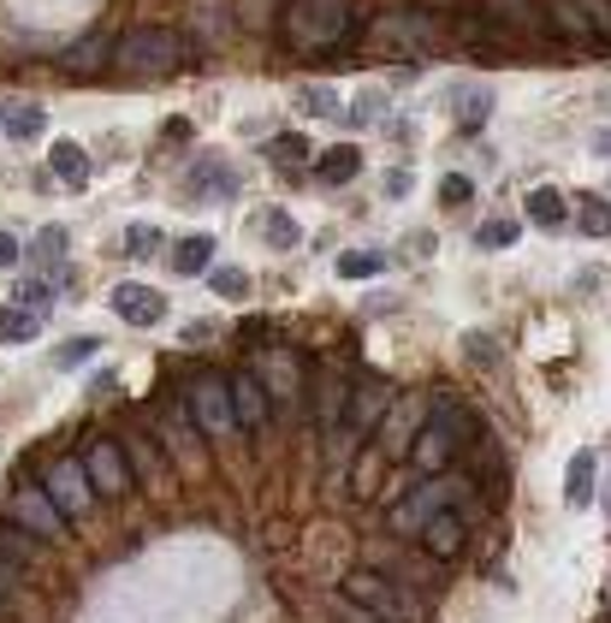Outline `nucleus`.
Returning <instances> with one entry per match:
<instances>
[{"label": "nucleus", "instance_id": "f257e3e1", "mask_svg": "<svg viewBox=\"0 0 611 623\" xmlns=\"http://www.w3.org/2000/svg\"><path fill=\"white\" fill-rule=\"evenodd\" d=\"M469 440H475V415H469L458 398H433L422 434H415V445H410V463H415L422 475H445L451 458H458Z\"/></svg>", "mask_w": 611, "mask_h": 623}, {"label": "nucleus", "instance_id": "f03ea898", "mask_svg": "<svg viewBox=\"0 0 611 623\" xmlns=\"http://www.w3.org/2000/svg\"><path fill=\"white\" fill-rule=\"evenodd\" d=\"M279 37H286L297 54L339 48L344 37H351V0H286V12H279Z\"/></svg>", "mask_w": 611, "mask_h": 623}, {"label": "nucleus", "instance_id": "7ed1b4c3", "mask_svg": "<svg viewBox=\"0 0 611 623\" xmlns=\"http://www.w3.org/2000/svg\"><path fill=\"white\" fill-rule=\"evenodd\" d=\"M184 60H190V42L172 24H137L113 48V66L131 72V78H167V72H179Z\"/></svg>", "mask_w": 611, "mask_h": 623}, {"label": "nucleus", "instance_id": "20e7f679", "mask_svg": "<svg viewBox=\"0 0 611 623\" xmlns=\"http://www.w3.org/2000/svg\"><path fill=\"white\" fill-rule=\"evenodd\" d=\"M445 505H469V481H463V475H428L422 488L404 499V505H392V534H410V541H422V529H428Z\"/></svg>", "mask_w": 611, "mask_h": 623}, {"label": "nucleus", "instance_id": "39448f33", "mask_svg": "<svg viewBox=\"0 0 611 623\" xmlns=\"http://www.w3.org/2000/svg\"><path fill=\"white\" fill-rule=\"evenodd\" d=\"M190 415L208 440H226L238 428V410H232V374H197L190 380Z\"/></svg>", "mask_w": 611, "mask_h": 623}, {"label": "nucleus", "instance_id": "423d86ee", "mask_svg": "<svg viewBox=\"0 0 611 623\" xmlns=\"http://www.w3.org/2000/svg\"><path fill=\"white\" fill-rule=\"evenodd\" d=\"M369 37L387 48V54H428L433 42H440V19H428L422 7H410V12H387Z\"/></svg>", "mask_w": 611, "mask_h": 623}, {"label": "nucleus", "instance_id": "0eeeda50", "mask_svg": "<svg viewBox=\"0 0 611 623\" xmlns=\"http://www.w3.org/2000/svg\"><path fill=\"white\" fill-rule=\"evenodd\" d=\"M339 594L351 600V605H362L369 617H387V623H404V594L380 576V570H344L339 576Z\"/></svg>", "mask_w": 611, "mask_h": 623}, {"label": "nucleus", "instance_id": "6e6552de", "mask_svg": "<svg viewBox=\"0 0 611 623\" xmlns=\"http://www.w3.org/2000/svg\"><path fill=\"white\" fill-rule=\"evenodd\" d=\"M398 404V386L387 374H362L351 386V404H344V428H357V434H369V428L387 422V410Z\"/></svg>", "mask_w": 611, "mask_h": 623}, {"label": "nucleus", "instance_id": "1a4fd4ad", "mask_svg": "<svg viewBox=\"0 0 611 623\" xmlns=\"http://www.w3.org/2000/svg\"><path fill=\"white\" fill-rule=\"evenodd\" d=\"M83 470H90V488H96L101 499H126V493H131V458H126V445L90 440V452H83Z\"/></svg>", "mask_w": 611, "mask_h": 623}, {"label": "nucleus", "instance_id": "9d476101", "mask_svg": "<svg viewBox=\"0 0 611 623\" xmlns=\"http://www.w3.org/2000/svg\"><path fill=\"white\" fill-rule=\"evenodd\" d=\"M42 488L54 493V505L66 511V516H90V505H96V488H90V470H83V458H60L54 470L42 475Z\"/></svg>", "mask_w": 611, "mask_h": 623}, {"label": "nucleus", "instance_id": "9b49d317", "mask_svg": "<svg viewBox=\"0 0 611 623\" xmlns=\"http://www.w3.org/2000/svg\"><path fill=\"white\" fill-rule=\"evenodd\" d=\"M12 523L30 529L37 541H60V534H66V511L54 505V493H48V488H19V493H12Z\"/></svg>", "mask_w": 611, "mask_h": 623}, {"label": "nucleus", "instance_id": "f8f14e48", "mask_svg": "<svg viewBox=\"0 0 611 623\" xmlns=\"http://www.w3.org/2000/svg\"><path fill=\"white\" fill-rule=\"evenodd\" d=\"M422 398H398V404L387 410V422H380V452L387 458H410V445H415V434H422Z\"/></svg>", "mask_w": 611, "mask_h": 623}, {"label": "nucleus", "instance_id": "ddd939ff", "mask_svg": "<svg viewBox=\"0 0 611 623\" xmlns=\"http://www.w3.org/2000/svg\"><path fill=\"white\" fill-rule=\"evenodd\" d=\"M113 315L131 326H154L167 315V298L154 285H113Z\"/></svg>", "mask_w": 611, "mask_h": 623}, {"label": "nucleus", "instance_id": "4468645a", "mask_svg": "<svg viewBox=\"0 0 611 623\" xmlns=\"http://www.w3.org/2000/svg\"><path fill=\"white\" fill-rule=\"evenodd\" d=\"M463 541H469V505H445V511L422 529V546L433 552V559H451Z\"/></svg>", "mask_w": 611, "mask_h": 623}, {"label": "nucleus", "instance_id": "2eb2a0df", "mask_svg": "<svg viewBox=\"0 0 611 623\" xmlns=\"http://www.w3.org/2000/svg\"><path fill=\"white\" fill-rule=\"evenodd\" d=\"M232 190H238V172L226 161H197V167H190V179H184L190 202H220V197H232Z\"/></svg>", "mask_w": 611, "mask_h": 623}, {"label": "nucleus", "instance_id": "dca6fc26", "mask_svg": "<svg viewBox=\"0 0 611 623\" xmlns=\"http://www.w3.org/2000/svg\"><path fill=\"white\" fill-rule=\"evenodd\" d=\"M232 410H238V428L243 434H256V428H268V392H261L256 374H232Z\"/></svg>", "mask_w": 611, "mask_h": 623}, {"label": "nucleus", "instance_id": "f3484780", "mask_svg": "<svg viewBox=\"0 0 611 623\" xmlns=\"http://www.w3.org/2000/svg\"><path fill=\"white\" fill-rule=\"evenodd\" d=\"M113 48H119V42H108V37H83V42H72V48L60 54V66H66L72 78H96V72H108V66H113Z\"/></svg>", "mask_w": 611, "mask_h": 623}, {"label": "nucleus", "instance_id": "a211bd4d", "mask_svg": "<svg viewBox=\"0 0 611 623\" xmlns=\"http://www.w3.org/2000/svg\"><path fill=\"white\" fill-rule=\"evenodd\" d=\"M451 113H458V131H481L487 119H493V90H487V83H463V90L451 96Z\"/></svg>", "mask_w": 611, "mask_h": 623}, {"label": "nucleus", "instance_id": "6ab92c4d", "mask_svg": "<svg viewBox=\"0 0 611 623\" xmlns=\"http://www.w3.org/2000/svg\"><path fill=\"white\" fill-rule=\"evenodd\" d=\"M0 125H7V137H19V143H37V137L48 131V108L42 101H7Z\"/></svg>", "mask_w": 611, "mask_h": 623}, {"label": "nucleus", "instance_id": "aec40b11", "mask_svg": "<svg viewBox=\"0 0 611 623\" xmlns=\"http://www.w3.org/2000/svg\"><path fill=\"white\" fill-rule=\"evenodd\" d=\"M540 12H547V24L558 30V37H570V42H600V37H593V24L582 19V7H575V0H540Z\"/></svg>", "mask_w": 611, "mask_h": 623}, {"label": "nucleus", "instance_id": "412c9836", "mask_svg": "<svg viewBox=\"0 0 611 623\" xmlns=\"http://www.w3.org/2000/svg\"><path fill=\"white\" fill-rule=\"evenodd\" d=\"M522 208H529V220H534V227H564V220H570V197H564L558 184H534Z\"/></svg>", "mask_w": 611, "mask_h": 623}, {"label": "nucleus", "instance_id": "4be33fe9", "mask_svg": "<svg viewBox=\"0 0 611 623\" xmlns=\"http://www.w3.org/2000/svg\"><path fill=\"white\" fill-rule=\"evenodd\" d=\"M357 172H362V149H357V143H333V149L315 161V179H321V184H351Z\"/></svg>", "mask_w": 611, "mask_h": 623}, {"label": "nucleus", "instance_id": "5701e85b", "mask_svg": "<svg viewBox=\"0 0 611 623\" xmlns=\"http://www.w3.org/2000/svg\"><path fill=\"white\" fill-rule=\"evenodd\" d=\"M593 470H600V458H593V452H575L570 458V470H564V505L570 511L593 505Z\"/></svg>", "mask_w": 611, "mask_h": 623}, {"label": "nucleus", "instance_id": "b1692460", "mask_svg": "<svg viewBox=\"0 0 611 623\" xmlns=\"http://www.w3.org/2000/svg\"><path fill=\"white\" fill-rule=\"evenodd\" d=\"M48 172L66 184H90V149L83 143H54L48 149Z\"/></svg>", "mask_w": 611, "mask_h": 623}, {"label": "nucleus", "instance_id": "393cba45", "mask_svg": "<svg viewBox=\"0 0 611 623\" xmlns=\"http://www.w3.org/2000/svg\"><path fill=\"white\" fill-rule=\"evenodd\" d=\"M172 268H179V273H208V268H214V238H208V232L179 238V244H172Z\"/></svg>", "mask_w": 611, "mask_h": 623}, {"label": "nucleus", "instance_id": "a878e982", "mask_svg": "<svg viewBox=\"0 0 611 623\" xmlns=\"http://www.w3.org/2000/svg\"><path fill=\"white\" fill-rule=\"evenodd\" d=\"M37 333H42V315H37V309H24V303L0 309V344H30Z\"/></svg>", "mask_w": 611, "mask_h": 623}, {"label": "nucleus", "instance_id": "bb28decb", "mask_svg": "<svg viewBox=\"0 0 611 623\" xmlns=\"http://www.w3.org/2000/svg\"><path fill=\"white\" fill-rule=\"evenodd\" d=\"M297 220H291V208H268L261 214V244H273V250H297Z\"/></svg>", "mask_w": 611, "mask_h": 623}, {"label": "nucleus", "instance_id": "cd10ccee", "mask_svg": "<svg viewBox=\"0 0 611 623\" xmlns=\"http://www.w3.org/2000/svg\"><path fill=\"white\" fill-rule=\"evenodd\" d=\"M487 12H493V19H504V24H517V30H540V7L534 0H487Z\"/></svg>", "mask_w": 611, "mask_h": 623}, {"label": "nucleus", "instance_id": "c85d7f7f", "mask_svg": "<svg viewBox=\"0 0 611 623\" xmlns=\"http://www.w3.org/2000/svg\"><path fill=\"white\" fill-rule=\"evenodd\" d=\"M575 227H582L588 238H611V202L605 197H582V202H575Z\"/></svg>", "mask_w": 611, "mask_h": 623}, {"label": "nucleus", "instance_id": "c756f323", "mask_svg": "<svg viewBox=\"0 0 611 623\" xmlns=\"http://www.w3.org/2000/svg\"><path fill=\"white\" fill-rule=\"evenodd\" d=\"M208 291L226 298V303H243V298H250V273H243V268H208Z\"/></svg>", "mask_w": 611, "mask_h": 623}, {"label": "nucleus", "instance_id": "7c9ffc66", "mask_svg": "<svg viewBox=\"0 0 611 623\" xmlns=\"http://www.w3.org/2000/svg\"><path fill=\"white\" fill-rule=\"evenodd\" d=\"M37 534H30V529H19V523H0V559H19V564H30V559H37Z\"/></svg>", "mask_w": 611, "mask_h": 623}, {"label": "nucleus", "instance_id": "2f4dec72", "mask_svg": "<svg viewBox=\"0 0 611 623\" xmlns=\"http://www.w3.org/2000/svg\"><path fill=\"white\" fill-rule=\"evenodd\" d=\"M297 108L315 113V119H339V113H344V101H339V90H327V83H309V90L297 96Z\"/></svg>", "mask_w": 611, "mask_h": 623}, {"label": "nucleus", "instance_id": "473e14b6", "mask_svg": "<svg viewBox=\"0 0 611 623\" xmlns=\"http://www.w3.org/2000/svg\"><path fill=\"white\" fill-rule=\"evenodd\" d=\"M380 268H387V255H380V250H344V255H339V273H344V280H374Z\"/></svg>", "mask_w": 611, "mask_h": 623}, {"label": "nucleus", "instance_id": "72a5a7b5", "mask_svg": "<svg viewBox=\"0 0 611 623\" xmlns=\"http://www.w3.org/2000/svg\"><path fill=\"white\" fill-rule=\"evenodd\" d=\"M380 463H387V452H380V445L357 458V475H351V493H357V499H374V488H380Z\"/></svg>", "mask_w": 611, "mask_h": 623}, {"label": "nucleus", "instance_id": "f704fd0d", "mask_svg": "<svg viewBox=\"0 0 611 623\" xmlns=\"http://www.w3.org/2000/svg\"><path fill=\"white\" fill-rule=\"evenodd\" d=\"M268 154H273L279 167H303L309 161V137L303 131H279L273 143H268Z\"/></svg>", "mask_w": 611, "mask_h": 623}, {"label": "nucleus", "instance_id": "c9c22d12", "mask_svg": "<svg viewBox=\"0 0 611 623\" xmlns=\"http://www.w3.org/2000/svg\"><path fill=\"white\" fill-rule=\"evenodd\" d=\"M154 250H161V227H149V220L126 227V255H131V262H149Z\"/></svg>", "mask_w": 611, "mask_h": 623}, {"label": "nucleus", "instance_id": "e433bc0d", "mask_svg": "<svg viewBox=\"0 0 611 623\" xmlns=\"http://www.w3.org/2000/svg\"><path fill=\"white\" fill-rule=\"evenodd\" d=\"M517 238H522V232H517V220H481L475 244H481V250H511Z\"/></svg>", "mask_w": 611, "mask_h": 623}, {"label": "nucleus", "instance_id": "4c0bfd02", "mask_svg": "<svg viewBox=\"0 0 611 623\" xmlns=\"http://www.w3.org/2000/svg\"><path fill=\"white\" fill-rule=\"evenodd\" d=\"M101 351V339L90 333V339H72V344H60V351H54V362H60V369H78V362H90Z\"/></svg>", "mask_w": 611, "mask_h": 623}, {"label": "nucleus", "instance_id": "58836bf2", "mask_svg": "<svg viewBox=\"0 0 611 623\" xmlns=\"http://www.w3.org/2000/svg\"><path fill=\"white\" fill-rule=\"evenodd\" d=\"M469 197H475V184H469L463 172H445V179H440V202H445V208H463Z\"/></svg>", "mask_w": 611, "mask_h": 623}, {"label": "nucleus", "instance_id": "ea45409f", "mask_svg": "<svg viewBox=\"0 0 611 623\" xmlns=\"http://www.w3.org/2000/svg\"><path fill=\"white\" fill-rule=\"evenodd\" d=\"M582 7V19L593 24V37H611V0H575Z\"/></svg>", "mask_w": 611, "mask_h": 623}, {"label": "nucleus", "instance_id": "a19ab883", "mask_svg": "<svg viewBox=\"0 0 611 623\" xmlns=\"http://www.w3.org/2000/svg\"><path fill=\"white\" fill-rule=\"evenodd\" d=\"M19 303L37 309V315H48V309H54V291H48L42 280H30V285H19Z\"/></svg>", "mask_w": 611, "mask_h": 623}, {"label": "nucleus", "instance_id": "79ce46f5", "mask_svg": "<svg viewBox=\"0 0 611 623\" xmlns=\"http://www.w3.org/2000/svg\"><path fill=\"white\" fill-rule=\"evenodd\" d=\"M131 458H137V470H143L149 481H161V475H167V463L154 458V445H149V440H137V445H131Z\"/></svg>", "mask_w": 611, "mask_h": 623}, {"label": "nucleus", "instance_id": "37998d69", "mask_svg": "<svg viewBox=\"0 0 611 623\" xmlns=\"http://www.w3.org/2000/svg\"><path fill=\"white\" fill-rule=\"evenodd\" d=\"M380 108H387V101H380V90H369V96L351 108V119H357V125H362V119H380Z\"/></svg>", "mask_w": 611, "mask_h": 623}, {"label": "nucleus", "instance_id": "c03bdc74", "mask_svg": "<svg viewBox=\"0 0 611 623\" xmlns=\"http://www.w3.org/2000/svg\"><path fill=\"white\" fill-rule=\"evenodd\" d=\"M387 197H410V172H404V167L387 172Z\"/></svg>", "mask_w": 611, "mask_h": 623}, {"label": "nucleus", "instance_id": "a18cd8bd", "mask_svg": "<svg viewBox=\"0 0 611 623\" xmlns=\"http://www.w3.org/2000/svg\"><path fill=\"white\" fill-rule=\"evenodd\" d=\"M37 250H42V255H60V250H66V232H60V227H48Z\"/></svg>", "mask_w": 611, "mask_h": 623}, {"label": "nucleus", "instance_id": "49530a36", "mask_svg": "<svg viewBox=\"0 0 611 623\" xmlns=\"http://www.w3.org/2000/svg\"><path fill=\"white\" fill-rule=\"evenodd\" d=\"M12 262H19V238L0 232V268H12Z\"/></svg>", "mask_w": 611, "mask_h": 623}, {"label": "nucleus", "instance_id": "de8ad7c7", "mask_svg": "<svg viewBox=\"0 0 611 623\" xmlns=\"http://www.w3.org/2000/svg\"><path fill=\"white\" fill-rule=\"evenodd\" d=\"M463 351L475 356V362H493V356H499V351H493V344H487V339H463Z\"/></svg>", "mask_w": 611, "mask_h": 623}, {"label": "nucleus", "instance_id": "09e8293b", "mask_svg": "<svg viewBox=\"0 0 611 623\" xmlns=\"http://www.w3.org/2000/svg\"><path fill=\"white\" fill-rule=\"evenodd\" d=\"M593 149H600V154H611V125H605L600 137H593Z\"/></svg>", "mask_w": 611, "mask_h": 623}, {"label": "nucleus", "instance_id": "8fccbe9b", "mask_svg": "<svg viewBox=\"0 0 611 623\" xmlns=\"http://www.w3.org/2000/svg\"><path fill=\"white\" fill-rule=\"evenodd\" d=\"M0 582H7V564H0Z\"/></svg>", "mask_w": 611, "mask_h": 623}]
</instances>
